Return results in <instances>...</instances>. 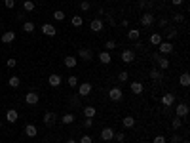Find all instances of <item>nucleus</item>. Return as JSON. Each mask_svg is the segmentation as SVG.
I'll return each instance as SVG.
<instances>
[{
    "instance_id": "obj_1",
    "label": "nucleus",
    "mask_w": 190,
    "mask_h": 143,
    "mask_svg": "<svg viewBox=\"0 0 190 143\" xmlns=\"http://www.w3.org/2000/svg\"><path fill=\"white\" fill-rule=\"evenodd\" d=\"M108 97H110V101H122L124 92H122V88H110V90H108Z\"/></svg>"
},
{
    "instance_id": "obj_2",
    "label": "nucleus",
    "mask_w": 190,
    "mask_h": 143,
    "mask_svg": "<svg viewBox=\"0 0 190 143\" xmlns=\"http://www.w3.org/2000/svg\"><path fill=\"white\" fill-rule=\"evenodd\" d=\"M78 88V95H89V94H91V90H93V86L91 84H89V82H84V84H80V86H76Z\"/></svg>"
},
{
    "instance_id": "obj_3",
    "label": "nucleus",
    "mask_w": 190,
    "mask_h": 143,
    "mask_svg": "<svg viewBox=\"0 0 190 143\" xmlns=\"http://www.w3.org/2000/svg\"><path fill=\"white\" fill-rule=\"evenodd\" d=\"M103 27H105V23H103V19H101V17H95L91 23H89V29H91L93 32H101V31H103Z\"/></svg>"
},
{
    "instance_id": "obj_4",
    "label": "nucleus",
    "mask_w": 190,
    "mask_h": 143,
    "mask_svg": "<svg viewBox=\"0 0 190 143\" xmlns=\"http://www.w3.org/2000/svg\"><path fill=\"white\" fill-rule=\"evenodd\" d=\"M158 50H160V56H167V53H171V52H173V44H171V42H167V40H164L160 46H158Z\"/></svg>"
},
{
    "instance_id": "obj_5",
    "label": "nucleus",
    "mask_w": 190,
    "mask_h": 143,
    "mask_svg": "<svg viewBox=\"0 0 190 143\" xmlns=\"http://www.w3.org/2000/svg\"><path fill=\"white\" fill-rule=\"evenodd\" d=\"M48 82H50V86H51V88H59V86H61V82H63V78H61V74L51 73V74H50V78H48Z\"/></svg>"
},
{
    "instance_id": "obj_6",
    "label": "nucleus",
    "mask_w": 190,
    "mask_h": 143,
    "mask_svg": "<svg viewBox=\"0 0 190 143\" xmlns=\"http://www.w3.org/2000/svg\"><path fill=\"white\" fill-rule=\"evenodd\" d=\"M154 23V15L150 14V12H144L143 15H141V25L143 27H150Z\"/></svg>"
},
{
    "instance_id": "obj_7",
    "label": "nucleus",
    "mask_w": 190,
    "mask_h": 143,
    "mask_svg": "<svg viewBox=\"0 0 190 143\" xmlns=\"http://www.w3.org/2000/svg\"><path fill=\"white\" fill-rule=\"evenodd\" d=\"M175 113H177V116H179V118H184V116L188 115V105H186V103H177Z\"/></svg>"
},
{
    "instance_id": "obj_8",
    "label": "nucleus",
    "mask_w": 190,
    "mask_h": 143,
    "mask_svg": "<svg viewBox=\"0 0 190 143\" xmlns=\"http://www.w3.org/2000/svg\"><path fill=\"white\" fill-rule=\"evenodd\" d=\"M25 103L30 105V107H34V105L38 103V94H36V92H29V94L25 95Z\"/></svg>"
},
{
    "instance_id": "obj_9",
    "label": "nucleus",
    "mask_w": 190,
    "mask_h": 143,
    "mask_svg": "<svg viewBox=\"0 0 190 143\" xmlns=\"http://www.w3.org/2000/svg\"><path fill=\"white\" fill-rule=\"evenodd\" d=\"M114 134H116V132L112 128H103L101 130V139L103 141H110V139H114Z\"/></svg>"
},
{
    "instance_id": "obj_10",
    "label": "nucleus",
    "mask_w": 190,
    "mask_h": 143,
    "mask_svg": "<svg viewBox=\"0 0 190 143\" xmlns=\"http://www.w3.org/2000/svg\"><path fill=\"white\" fill-rule=\"evenodd\" d=\"M42 32H44V35H48V36H55V35H57V29H55L51 23H44L42 25Z\"/></svg>"
},
{
    "instance_id": "obj_11",
    "label": "nucleus",
    "mask_w": 190,
    "mask_h": 143,
    "mask_svg": "<svg viewBox=\"0 0 190 143\" xmlns=\"http://www.w3.org/2000/svg\"><path fill=\"white\" fill-rule=\"evenodd\" d=\"M120 57H122V61H124V63H133V59H135V53H133V50H124Z\"/></svg>"
},
{
    "instance_id": "obj_12",
    "label": "nucleus",
    "mask_w": 190,
    "mask_h": 143,
    "mask_svg": "<svg viewBox=\"0 0 190 143\" xmlns=\"http://www.w3.org/2000/svg\"><path fill=\"white\" fill-rule=\"evenodd\" d=\"M156 63H158V69H160V71L169 69V59L164 57V56H158V57H156Z\"/></svg>"
},
{
    "instance_id": "obj_13",
    "label": "nucleus",
    "mask_w": 190,
    "mask_h": 143,
    "mask_svg": "<svg viewBox=\"0 0 190 143\" xmlns=\"http://www.w3.org/2000/svg\"><path fill=\"white\" fill-rule=\"evenodd\" d=\"M78 56H80L84 61H91V59H93L91 50H87V48H80V50H78Z\"/></svg>"
},
{
    "instance_id": "obj_14",
    "label": "nucleus",
    "mask_w": 190,
    "mask_h": 143,
    "mask_svg": "<svg viewBox=\"0 0 190 143\" xmlns=\"http://www.w3.org/2000/svg\"><path fill=\"white\" fill-rule=\"evenodd\" d=\"M17 118H19V115H17V111H15V109H8V111H6V120H8V122H17Z\"/></svg>"
},
{
    "instance_id": "obj_15",
    "label": "nucleus",
    "mask_w": 190,
    "mask_h": 143,
    "mask_svg": "<svg viewBox=\"0 0 190 143\" xmlns=\"http://www.w3.org/2000/svg\"><path fill=\"white\" fill-rule=\"evenodd\" d=\"M148 42L152 44V46H160V44L164 42V38H162V35H160V32H154V35H150Z\"/></svg>"
},
{
    "instance_id": "obj_16",
    "label": "nucleus",
    "mask_w": 190,
    "mask_h": 143,
    "mask_svg": "<svg viewBox=\"0 0 190 143\" xmlns=\"http://www.w3.org/2000/svg\"><path fill=\"white\" fill-rule=\"evenodd\" d=\"M162 103H164L165 107H171V105L175 103V95H173V94H164V95H162Z\"/></svg>"
},
{
    "instance_id": "obj_17",
    "label": "nucleus",
    "mask_w": 190,
    "mask_h": 143,
    "mask_svg": "<svg viewBox=\"0 0 190 143\" xmlns=\"http://www.w3.org/2000/svg\"><path fill=\"white\" fill-rule=\"evenodd\" d=\"M14 40H15V32L14 31H6L4 35H2V42L4 44H12Z\"/></svg>"
},
{
    "instance_id": "obj_18",
    "label": "nucleus",
    "mask_w": 190,
    "mask_h": 143,
    "mask_svg": "<svg viewBox=\"0 0 190 143\" xmlns=\"http://www.w3.org/2000/svg\"><path fill=\"white\" fill-rule=\"evenodd\" d=\"M55 120H57V115H55V113H51V111H48L46 115H44V122H46L48 126L55 124Z\"/></svg>"
},
{
    "instance_id": "obj_19",
    "label": "nucleus",
    "mask_w": 190,
    "mask_h": 143,
    "mask_svg": "<svg viewBox=\"0 0 190 143\" xmlns=\"http://www.w3.org/2000/svg\"><path fill=\"white\" fill-rule=\"evenodd\" d=\"M179 84H181L183 88H188V86H190V74H188V73H183L181 76H179Z\"/></svg>"
},
{
    "instance_id": "obj_20",
    "label": "nucleus",
    "mask_w": 190,
    "mask_h": 143,
    "mask_svg": "<svg viewBox=\"0 0 190 143\" xmlns=\"http://www.w3.org/2000/svg\"><path fill=\"white\" fill-rule=\"evenodd\" d=\"M25 134H27V137H34V136L38 134V130H36L34 124H27V126H25Z\"/></svg>"
},
{
    "instance_id": "obj_21",
    "label": "nucleus",
    "mask_w": 190,
    "mask_h": 143,
    "mask_svg": "<svg viewBox=\"0 0 190 143\" xmlns=\"http://www.w3.org/2000/svg\"><path fill=\"white\" fill-rule=\"evenodd\" d=\"M99 61H101L103 65H108L110 61H112V56H110L108 52H101V53H99Z\"/></svg>"
},
{
    "instance_id": "obj_22",
    "label": "nucleus",
    "mask_w": 190,
    "mask_h": 143,
    "mask_svg": "<svg viewBox=\"0 0 190 143\" xmlns=\"http://www.w3.org/2000/svg\"><path fill=\"white\" fill-rule=\"evenodd\" d=\"M148 74H150V78H152V80H162V76H164V73H162L158 67L150 69V73H148Z\"/></svg>"
},
{
    "instance_id": "obj_23",
    "label": "nucleus",
    "mask_w": 190,
    "mask_h": 143,
    "mask_svg": "<svg viewBox=\"0 0 190 143\" xmlns=\"http://www.w3.org/2000/svg\"><path fill=\"white\" fill-rule=\"evenodd\" d=\"M76 63H78V59H76L74 56H67V57H65V67L74 69V67H76Z\"/></svg>"
},
{
    "instance_id": "obj_24",
    "label": "nucleus",
    "mask_w": 190,
    "mask_h": 143,
    "mask_svg": "<svg viewBox=\"0 0 190 143\" xmlns=\"http://www.w3.org/2000/svg\"><path fill=\"white\" fill-rule=\"evenodd\" d=\"M129 88H131V92H133V94H137V95H139V94H143V90H144V86H143L141 82H131V86H129Z\"/></svg>"
},
{
    "instance_id": "obj_25",
    "label": "nucleus",
    "mask_w": 190,
    "mask_h": 143,
    "mask_svg": "<svg viewBox=\"0 0 190 143\" xmlns=\"http://www.w3.org/2000/svg\"><path fill=\"white\" fill-rule=\"evenodd\" d=\"M84 115H86V118H93V116L97 115V109L91 107V105H89V107H84Z\"/></svg>"
},
{
    "instance_id": "obj_26",
    "label": "nucleus",
    "mask_w": 190,
    "mask_h": 143,
    "mask_svg": "<svg viewBox=\"0 0 190 143\" xmlns=\"http://www.w3.org/2000/svg\"><path fill=\"white\" fill-rule=\"evenodd\" d=\"M122 124H124L126 128H133V126H135V118H133V116H124V118H122Z\"/></svg>"
},
{
    "instance_id": "obj_27",
    "label": "nucleus",
    "mask_w": 190,
    "mask_h": 143,
    "mask_svg": "<svg viewBox=\"0 0 190 143\" xmlns=\"http://www.w3.org/2000/svg\"><path fill=\"white\" fill-rule=\"evenodd\" d=\"M139 36H141V31L139 29H129V32H127V38L129 40H139Z\"/></svg>"
},
{
    "instance_id": "obj_28",
    "label": "nucleus",
    "mask_w": 190,
    "mask_h": 143,
    "mask_svg": "<svg viewBox=\"0 0 190 143\" xmlns=\"http://www.w3.org/2000/svg\"><path fill=\"white\" fill-rule=\"evenodd\" d=\"M74 118H76V116H74L72 113H67V115H63L61 122H63V124H72V122H74Z\"/></svg>"
},
{
    "instance_id": "obj_29",
    "label": "nucleus",
    "mask_w": 190,
    "mask_h": 143,
    "mask_svg": "<svg viewBox=\"0 0 190 143\" xmlns=\"http://www.w3.org/2000/svg\"><path fill=\"white\" fill-rule=\"evenodd\" d=\"M8 84H10V88H19V84H21V80H19V76H10V80H8Z\"/></svg>"
},
{
    "instance_id": "obj_30",
    "label": "nucleus",
    "mask_w": 190,
    "mask_h": 143,
    "mask_svg": "<svg viewBox=\"0 0 190 143\" xmlns=\"http://www.w3.org/2000/svg\"><path fill=\"white\" fill-rule=\"evenodd\" d=\"M23 10H25V12H32V10H34V2H32V0H25V2H23Z\"/></svg>"
},
{
    "instance_id": "obj_31",
    "label": "nucleus",
    "mask_w": 190,
    "mask_h": 143,
    "mask_svg": "<svg viewBox=\"0 0 190 143\" xmlns=\"http://www.w3.org/2000/svg\"><path fill=\"white\" fill-rule=\"evenodd\" d=\"M127 78H129V73H127V71H120V73H118V80H120V82H126Z\"/></svg>"
},
{
    "instance_id": "obj_32",
    "label": "nucleus",
    "mask_w": 190,
    "mask_h": 143,
    "mask_svg": "<svg viewBox=\"0 0 190 143\" xmlns=\"http://www.w3.org/2000/svg\"><path fill=\"white\" fill-rule=\"evenodd\" d=\"M53 19H55V21H63V19H65V12H61V10L53 12Z\"/></svg>"
},
{
    "instance_id": "obj_33",
    "label": "nucleus",
    "mask_w": 190,
    "mask_h": 143,
    "mask_svg": "<svg viewBox=\"0 0 190 143\" xmlns=\"http://www.w3.org/2000/svg\"><path fill=\"white\" fill-rule=\"evenodd\" d=\"M23 31L25 32H32V31H34V23H32V21H27V23L23 25Z\"/></svg>"
},
{
    "instance_id": "obj_34",
    "label": "nucleus",
    "mask_w": 190,
    "mask_h": 143,
    "mask_svg": "<svg viewBox=\"0 0 190 143\" xmlns=\"http://www.w3.org/2000/svg\"><path fill=\"white\" fill-rule=\"evenodd\" d=\"M171 126H173V130H179V128L183 126V120L179 118V116H177V118H173V122H171Z\"/></svg>"
},
{
    "instance_id": "obj_35",
    "label": "nucleus",
    "mask_w": 190,
    "mask_h": 143,
    "mask_svg": "<svg viewBox=\"0 0 190 143\" xmlns=\"http://www.w3.org/2000/svg\"><path fill=\"white\" fill-rule=\"evenodd\" d=\"M82 23H84V19H82L80 15H74V17H72V25H74V27H80Z\"/></svg>"
},
{
    "instance_id": "obj_36",
    "label": "nucleus",
    "mask_w": 190,
    "mask_h": 143,
    "mask_svg": "<svg viewBox=\"0 0 190 143\" xmlns=\"http://www.w3.org/2000/svg\"><path fill=\"white\" fill-rule=\"evenodd\" d=\"M67 82H69L71 88H76V86H78V78H76V76H69V80H67Z\"/></svg>"
},
{
    "instance_id": "obj_37",
    "label": "nucleus",
    "mask_w": 190,
    "mask_h": 143,
    "mask_svg": "<svg viewBox=\"0 0 190 143\" xmlns=\"http://www.w3.org/2000/svg\"><path fill=\"white\" fill-rule=\"evenodd\" d=\"M80 143H93V139H91V136H89V134H84V136L80 137Z\"/></svg>"
},
{
    "instance_id": "obj_38",
    "label": "nucleus",
    "mask_w": 190,
    "mask_h": 143,
    "mask_svg": "<svg viewBox=\"0 0 190 143\" xmlns=\"http://www.w3.org/2000/svg\"><path fill=\"white\" fill-rule=\"evenodd\" d=\"M114 139H116L118 143H122V141H126V134H122V132H118V134H114Z\"/></svg>"
},
{
    "instance_id": "obj_39",
    "label": "nucleus",
    "mask_w": 190,
    "mask_h": 143,
    "mask_svg": "<svg viewBox=\"0 0 190 143\" xmlns=\"http://www.w3.org/2000/svg\"><path fill=\"white\" fill-rule=\"evenodd\" d=\"M89 8H91V6H89V2H87V0H84V2H80V10H84V12H87Z\"/></svg>"
},
{
    "instance_id": "obj_40",
    "label": "nucleus",
    "mask_w": 190,
    "mask_h": 143,
    "mask_svg": "<svg viewBox=\"0 0 190 143\" xmlns=\"http://www.w3.org/2000/svg\"><path fill=\"white\" fill-rule=\"evenodd\" d=\"M6 65H8V67H10V69H14V67H15V65H17V61H15L14 57H10V59L6 61Z\"/></svg>"
},
{
    "instance_id": "obj_41",
    "label": "nucleus",
    "mask_w": 190,
    "mask_h": 143,
    "mask_svg": "<svg viewBox=\"0 0 190 143\" xmlns=\"http://www.w3.org/2000/svg\"><path fill=\"white\" fill-rule=\"evenodd\" d=\"M154 143H167V139H165V136H156Z\"/></svg>"
},
{
    "instance_id": "obj_42",
    "label": "nucleus",
    "mask_w": 190,
    "mask_h": 143,
    "mask_svg": "<svg viewBox=\"0 0 190 143\" xmlns=\"http://www.w3.org/2000/svg\"><path fill=\"white\" fill-rule=\"evenodd\" d=\"M183 19H184V15H183V14H175V15H173V21H177V23H181Z\"/></svg>"
},
{
    "instance_id": "obj_43",
    "label": "nucleus",
    "mask_w": 190,
    "mask_h": 143,
    "mask_svg": "<svg viewBox=\"0 0 190 143\" xmlns=\"http://www.w3.org/2000/svg\"><path fill=\"white\" fill-rule=\"evenodd\" d=\"M114 48H116V42L114 40H108L107 42V50H114Z\"/></svg>"
},
{
    "instance_id": "obj_44",
    "label": "nucleus",
    "mask_w": 190,
    "mask_h": 143,
    "mask_svg": "<svg viewBox=\"0 0 190 143\" xmlns=\"http://www.w3.org/2000/svg\"><path fill=\"white\" fill-rule=\"evenodd\" d=\"M175 36H177V31H175V29H171L169 32H167V38H169V40H173Z\"/></svg>"
},
{
    "instance_id": "obj_45",
    "label": "nucleus",
    "mask_w": 190,
    "mask_h": 143,
    "mask_svg": "<svg viewBox=\"0 0 190 143\" xmlns=\"http://www.w3.org/2000/svg\"><path fill=\"white\" fill-rule=\"evenodd\" d=\"M84 126H86V128H91V126H93V118H86Z\"/></svg>"
},
{
    "instance_id": "obj_46",
    "label": "nucleus",
    "mask_w": 190,
    "mask_h": 143,
    "mask_svg": "<svg viewBox=\"0 0 190 143\" xmlns=\"http://www.w3.org/2000/svg\"><path fill=\"white\" fill-rule=\"evenodd\" d=\"M4 4H6V8H12V10H14V6H15V0H6Z\"/></svg>"
},
{
    "instance_id": "obj_47",
    "label": "nucleus",
    "mask_w": 190,
    "mask_h": 143,
    "mask_svg": "<svg viewBox=\"0 0 190 143\" xmlns=\"http://www.w3.org/2000/svg\"><path fill=\"white\" fill-rule=\"evenodd\" d=\"M179 141H181V136H179V134H173V136H171V143H179Z\"/></svg>"
},
{
    "instance_id": "obj_48",
    "label": "nucleus",
    "mask_w": 190,
    "mask_h": 143,
    "mask_svg": "<svg viewBox=\"0 0 190 143\" xmlns=\"http://www.w3.org/2000/svg\"><path fill=\"white\" fill-rule=\"evenodd\" d=\"M169 2H171L173 6H181V4L184 2V0H169Z\"/></svg>"
},
{
    "instance_id": "obj_49",
    "label": "nucleus",
    "mask_w": 190,
    "mask_h": 143,
    "mask_svg": "<svg viewBox=\"0 0 190 143\" xmlns=\"http://www.w3.org/2000/svg\"><path fill=\"white\" fill-rule=\"evenodd\" d=\"M71 103H72V105H78V95H74V97H72Z\"/></svg>"
},
{
    "instance_id": "obj_50",
    "label": "nucleus",
    "mask_w": 190,
    "mask_h": 143,
    "mask_svg": "<svg viewBox=\"0 0 190 143\" xmlns=\"http://www.w3.org/2000/svg\"><path fill=\"white\" fill-rule=\"evenodd\" d=\"M167 23H169V21H167V19H162V21H160V27H165Z\"/></svg>"
},
{
    "instance_id": "obj_51",
    "label": "nucleus",
    "mask_w": 190,
    "mask_h": 143,
    "mask_svg": "<svg viewBox=\"0 0 190 143\" xmlns=\"http://www.w3.org/2000/svg\"><path fill=\"white\" fill-rule=\"evenodd\" d=\"M67 143H76V141L74 139H67Z\"/></svg>"
},
{
    "instance_id": "obj_52",
    "label": "nucleus",
    "mask_w": 190,
    "mask_h": 143,
    "mask_svg": "<svg viewBox=\"0 0 190 143\" xmlns=\"http://www.w3.org/2000/svg\"><path fill=\"white\" fill-rule=\"evenodd\" d=\"M0 130H2V122H0Z\"/></svg>"
},
{
    "instance_id": "obj_53",
    "label": "nucleus",
    "mask_w": 190,
    "mask_h": 143,
    "mask_svg": "<svg viewBox=\"0 0 190 143\" xmlns=\"http://www.w3.org/2000/svg\"><path fill=\"white\" fill-rule=\"evenodd\" d=\"M183 143H188V141H183Z\"/></svg>"
}]
</instances>
